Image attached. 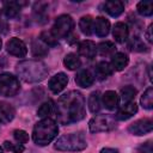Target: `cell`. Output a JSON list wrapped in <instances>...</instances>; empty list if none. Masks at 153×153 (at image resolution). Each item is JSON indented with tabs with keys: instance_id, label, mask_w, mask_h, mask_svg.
Masks as SVG:
<instances>
[{
	"instance_id": "6da1fadb",
	"label": "cell",
	"mask_w": 153,
	"mask_h": 153,
	"mask_svg": "<svg viewBox=\"0 0 153 153\" xmlns=\"http://www.w3.org/2000/svg\"><path fill=\"white\" fill-rule=\"evenodd\" d=\"M54 111L62 124L78 122L85 117V98L78 91H69L59 98Z\"/></svg>"
},
{
	"instance_id": "7a4b0ae2",
	"label": "cell",
	"mask_w": 153,
	"mask_h": 153,
	"mask_svg": "<svg viewBox=\"0 0 153 153\" xmlns=\"http://www.w3.org/2000/svg\"><path fill=\"white\" fill-rule=\"evenodd\" d=\"M16 69H17L18 76L26 82L42 81L48 74V68L42 61H38V60L22 61L17 65Z\"/></svg>"
},
{
	"instance_id": "3957f363",
	"label": "cell",
	"mask_w": 153,
	"mask_h": 153,
	"mask_svg": "<svg viewBox=\"0 0 153 153\" xmlns=\"http://www.w3.org/2000/svg\"><path fill=\"white\" fill-rule=\"evenodd\" d=\"M57 131H59V127L54 120H51L50 117L42 118L33 127L32 140L38 146H47L56 137Z\"/></svg>"
},
{
	"instance_id": "277c9868",
	"label": "cell",
	"mask_w": 153,
	"mask_h": 153,
	"mask_svg": "<svg viewBox=\"0 0 153 153\" xmlns=\"http://www.w3.org/2000/svg\"><path fill=\"white\" fill-rule=\"evenodd\" d=\"M87 147V142L85 136L81 133H72L62 135L57 139L55 143V148L63 152H78L82 151Z\"/></svg>"
},
{
	"instance_id": "5b68a950",
	"label": "cell",
	"mask_w": 153,
	"mask_h": 153,
	"mask_svg": "<svg viewBox=\"0 0 153 153\" xmlns=\"http://www.w3.org/2000/svg\"><path fill=\"white\" fill-rule=\"evenodd\" d=\"M74 27V20L69 14H61L55 19V23L51 27V33L56 39L67 37Z\"/></svg>"
},
{
	"instance_id": "8992f818",
	"label": "cell",
	"mask_w": 153,
	"mask_h": 153,
	"mask_svg": "<svg viewBox=\"0 0 153 153\" xmlns=\"http://www.w3.org/2000/svg\"><path fill=\"white\" fill-rule=\"evenodd\" d=\"M20 90V84L17 76L10 73L0 74V96L13 97Z\"/></svg>"
},
{
	"instance_id": "52a82bcc",
	"label": "cell",
	"mask_w": 153,
	"mask_h": 153,
	"mask_svg": "<svg viewBox=\"0 0 153 153\" xmlns=\"http://www.w3.org/2000/svg\"><path fill=\"white\" fill-rule=\"evenodd\" d=\"M88 128L91 133L110 131L116 128V120L110 115H97L91 118Z\"/></svg>"
},
{
	"instance_id": "ba28073f",
	"label": "cell",
	"mask_w": 153,
	"mask_h": 153,
	"mask_svg": "<svg viewBox=\"0 0 153 153\" xmlns=\"http://www.w3.org/2000/svg\"><path fill=\"white\" fill-rule=\"evenodd\" d=\"M152 129H153V121L151 118L137 120L128 127L129 133H131L133 135H145L151 133Z\"/></svg>"
},
{
	"instance_id": "9c48e42d",
	"label": "cell",
	"mask_w": 153,
	"mask_h": 153,
	"mask_svg": "<svg viewBox=\"0 0 153 153\" xmlns=\"http://www.w3.org/2000/svg\"><path fill=\"white\" fill-rule=\"evenodd\" d=\"M6 49H7V51H8L11 55L17 56V57H24V56L26 55V53H27L26 44H25L22 39L17 38V37H13V38H11V39L7 42Z\"/></svg>"
},
{
	"instance_id": "30bf717a",
	"label": "cell",
	"mask_w": 153,
	"mask_h": 153,
	"mask_svg": "<svg viewBox=\"0 0 153 153\" xmlns=\"http://www.w3.org/2000/svg\"><path fill=\"white\" fill-rule=\"evenodd\" d=\"M67 84H68V76L65 73H57L49 80L48 87L53 93L57 94L67 86Z\"/></svg>"
},
{
	"instance_id": "8fae6325",
	"label": "cell",
	"mask_w": 153,
	"mask_h": 153,
	"mask_svg": "<svg viewBox=\"0 0 153 153\" xmlns=\"http://www.w3.org/2000/svg\"><path fill=\"white\" fill-rule=\"evenodd\" d=\"M136 112H137V105H136L134 102L126 103V104H123V105L117 110L116 118L120 120V121H126V120L130 118L131 116H134Z\"/></svg>"
},
{
	"instance_id": "7c38bea8",
	"label": "cell",
	"mask_w": 153,
	"mask_h": 153,
	"mask_svg": "<svg viewBox=\"0 0 153 153\" xmlns=\"http://www.w3.org/2000/svg\"><path fill=\"white\" fill-rule=\"evenodd\" d=\"M93 31L99 37H105L110 31V22L104 17H97L93 20Z\"/></svg>"
},
{
	"instance_id": "4fadbf2b",
	"label": "cell",
	"mask_w": 153,
	"mask_h": 153,
	"mask_svg": "<svg viewBox=\"0 0 153 153\" xmlns=\"http://www.w3.org/2000/svg\"><path fill=\"white\" fill-rule=\"evenodd\" d=\"M78 51H79V54L81 56L87 57V59H92L97 54V47L92 41L86 39V41H82V42L79 43Z\"/></svg>"
},
{
	"instance_id": "5bb4252c",
	"label": "cell",
	"mask_w": 153,
	"mask_h": 153,
	"mask_svg": "<svg viewBox=\"0 0 153 153\" xmlns=\"http://www.w3.org/2000/svg\"><path fill=\"white\" fill-rule=\"evenodd\" d=\"M104 11L108 14H110L111 17H118L124 11V4L122 1H118V0L106 1L104 4Z\"/></svg>"
},
{
	"instance_id": "9a60e30c",
	"label": "cell",
	"mask_w": 153,
	"mask_h": 153,
	"mask_svg": "<svg viewBox=\"0 0 153 153\" xmlns=\"http://www.w3.org/2000/svg\"><path fill=\"white\" fill-rule=\"evenodd\" d=\"M112 35H114V38L116 42L123 43L128 38V35H129L128 25L126 23H122V22L116 23L114 29H112Z\"/></svg>"
},
{
	"instance_id": "2e32d148",
	"label": "cell",
	"mask_w": 153,
	"mask_h": 153,
	"mask_svg": "<svg viewBox=\"0 0 153 153\" xmlns=\"http://www.w3.org/2000/svg\"><path fill=\"white\" fill-rule=\"evenodd\" d=\"M93 81H94V76L87 69H82V71L78 72V74L75 75V82L80 87L87 88L93 84Z\"/></svg>"
},
{
	"instance_id": "e0dca14e",
	"label": "cell",
	"mask_w": 153,
	"mask_h": 153,
	"mask_svg": "<svg viewBox=\"0 0 153 153\" xmlns=\"http://www.w3.org/2000/svg\"><path fill=\"white\" fill-rule=\"evenodd\" d=\"M16 110L14 108L6 103V102H0V123H8L14 118Z\"/></svg>"
},
{
	"instance_id": "ac0fdd59",
	"label": "cell",
	"mask_w": 153,
	"mask_h": 153,
	"mask_svg": "<svg viewBox=\"0 0 153 153\" xmlns=\"http://www.w3.org/2000/svg\"><path fill=\"white\" fill-rule=\"evenodd\" d=\"M100 100L106 109L112 110V109L117 108V105L120 103V96L115 91H106L105 93H103Z\"/></svg>"
},
{
	"instance_id": "d6986e66",
	"label": "cell",
	"mask_w": 153,
	"mask_h": 153,
	"mask_svg": "<svg viewBox=\"0 0 153 153\" xmlns=\"http://www.w3.org/2000/svg\"><path fill=\"white\" fill-rule=\"evenodd\" d=\"M112 72H114V69H112L111 65L105 61L98 62V65L96 66V69H94V74L97 76V79H99V80L106 79L108 76H110L112 74Z\"/></svg>"
},
{
	"instance_id": "ffe728a7",
	"label": "cell",
	"mask_w": 153,
	"mask_h": 153,
	"mask_svg": "<svg viewBox=\"0 0 153 153\" xmlns=\"http://www.w3.org/2000/svg\"><path fill=\"white\" fill-rule=\"evenodd\" d=\"M128 62L129 59L124 53H115L111 59V67L115 71H122L127 67Z\"/></svg>"
},
{
	"instance_id": "44dd1931",
	"label": "cell",
	"mask_w": 153,
	"mask_h": 153,
	"mask_svg": "<svg viewBox=\"0 0 153 153\" xmlns=\"http://www.w3.org/2000/svg\"><path fill=\"white\" fill-rule=\"evenodd\" d=\"M20 10H22V4L17 1H8V2H5L4 5L5 14L8 18H16L20 13Z\"/></svg>"
},
{
	"instance_id": "7402d4cb",
	"label": "cell",
	"mask_w": 153,
	"mask_h": 153,
	"mask_svg": "<svg viewBox=\"0 0 153 153\" xmlns=\"http://www.w3.org/2000/svg\"><path fill=\"white\" fill-rule=\"evenodd\" d=\"M79 27L81 30V32L86 36L92 35L93 32V19L91 16H84L80 18L79 20Z\"/></svg>"
},
{
	"instance_id": "603a6c76",
	"label": "cell",
	"mask_w": 153,
	"mask_h": 153,
	"mask_svg": "<svg viewBox=\"0 0 153 153\" xmlns=\"http://www.w3.org/2000/svg\"><path fill=\"white\" fill-rule=\"evenodd\" d=\"M87 104H88V109L91 112L96 114L99 111L100 109V105H102V100H100V96H99V92H92L90 96H88V99H87Z\"/></svg>"
},
{
	"instance_id": "cb8c5ba5",
	"label": "cell",
	"mask_w": 153,
	"mask_h": 153,
	"mask_svg": "<svg viewBox=\"0 0 153 153\" xmlns=\"http://www.w3.org/2000/svg\"><path fill=\"white\" fill-rule=\"evenodd\" d=\"M115 50H116V47L112 42L110 41H105V42H102L97 45V53H99L102 56H110V55H114L115 54Z\"/></svg>"
},
{
	"instance_id": "d4e9b609",
	"label": "cell",
	"mask_w": 153,
	"mask_h": 153,
	"mask_svg": "<svg viewBox=\"0 0 153 153\" xmlns=\"http://www.w3.org/2000/svg\"><path fill=\"white\" fill-rule=\"evenodd\" d=\"M63 63L66 66V68L71 69V71H74V69H78L81 65V61L80 59L78 57L76 54H73V53H69L65 56L63 59Z\"/></svg>"
},
{
	"instance_id": "484cf974",
	"label": "cell",
	"mask_w": 153,
	"mask_h": 153,
	"mask_svg": "<svg viewBox=\"0 0 153 153\" xmlns=\"http://www.w3.org/2000/svg\"><path fill=\"white\" fill-rule=\"evenodd\" d=\"M31 50H32V54L33 56H44L48 54V47L41 41V39H36L32 42L31 44Z\"/></svg>"
},
{
	"instance_id": "4316f807",
	"label": "cell",
	"mask_w": 153,
	"mask_h": 153,
	"mask_svg": "<svg viewBox=\"0 0 153 153\" xmlns=\"http://www.w3.org/2000/svg\"><path fill=\"white\" fill-rule=\"evenodd\" d=\"M135 96H136V90L133 86H130V85L124 86L121 90V100L123 102V104L133 102V99L135 98Z\"/></svg>"
},
{
	"instance_id": "83f0119b",
	"label": "cell",
	"mask_w": 153,
	"mask_h": 153,
	"mask_svg": "<svg viewBox=\"0 0 153 153\" xmlns=\"http://www.w3.org/2000/svg\"><path fill=\"white\" fill-rule=\"evenodd\" d=\"M53 111H54V103L51 100H48L41 104V106L37 110V116L41 118H48Z\"/></svg>"
},
{
	"instance_id": "f1b7e54d",
	"label": "cell",
	"mask_w": 153,
	"mask_h": 153,
	"mask_svg": "<svg viewBox=\"0 0 153 153\" xmlns=\"http://www.w3.org/2000/svg\"><path fill=\"white\" fill-rule=\"evenodd\" d=\"M140 102H141V105L147 110H151L153 108V88L152 87H148L143 92Z\"/></svg>"
},
{
	"instance_id": "f546056e",
	"label": "cell",
	"mask_w": 153,
	"mask_h": 153,
	"mask_svg": "<svg viewBox=\"0 0 153 153\" xmlns=\"http://www.w3.org/2000/svg\"><path fill=\"white\" fill-rule=\"evenodd\" d=\"M137 12L143 17H149L153 13V2L152 1H140L136 7Z\"/></svg>"
},
{
	"instance_id": "4dcf8cb0",
	"label": "cell",
	"mask_w": 153,
	"mask_h": 153,
	"mask_svg": "<svg viewBox=\"0 0 153 153\" xmlns=\"http://www.w3.org/2000/svg\"><path fill=\"white\" fill-rule=\"evenodd\" d=\"M39 39L47 45V47H51L55 45L57 43V39L55 38V36L51 33V31H43L39 36Z\"/></svg>"
},
{
	"instance_id": "1f68e13d",
	"label": "cell",
	"mask_w": 153,
	"mask_h": 153,
	"mask_svg": "<svg viewBox=\"0 0 153 153\" xmlns=\"http://www.w3.org/2000/svg\"><path fill=\"white\" fill-rule=\"evenodd\" d=\"M129 48L131 49V50H134V51H143V50H146V45H145V43L141 41V38H139L137 36H135V37H133L131 39H130V42H129Z\"/></svg>"
},
{
	"instance_id": "d6a6232c",
	"label": "cell",
	"mask_w": 153,
	"mask_h": 153,
	"mask_svg": "<svg viewBox=\"0 0 153 153\" xmlns=\"http://www.w3.org/2000/svg\"><path fill=\"white\" fill-rule=\"evenodd\" d=\"M13 137L20 145H24V143H26L29 141V134L23 129H16L13 131Z\"/></svg>"
},
{
	"instance_id": "836d02e7",
	"label": "cell",
	"mask_w": 153,
	"mask_h": 153,
	"mask_svg": "<svg viewBox=\"0 0 153 153\" xmlns=\"http://www.w3.org/2000/svg\"><path fill=\"white\" fill-rule=\"evenodd\" d=\"M4 147L7 149V151H10V152H12V153H23L24 152V145H20V143H18V142H16V143H13V142H11V141H5L4 142Z\"/></svg>"
},
{
	"instance_id": "e575fe53",
	"label": "cell",
	"mask_w": 153,
	"mask_h": 153,
	"mask_svg": "<svg viewBox=\"0 0 153 153\" xmlns=\"http://www.w3.org/2000/svg\"><path fill=\"white\" fill-rule=\"evenodd\" d=\"M139 153H153V148H152V141L148 140L145 143H141L137 148Z\"/></svg>"
},
{
	"instance_id": "d590c367",
	"label": "cell",
	"mask_w": 153,
	"mask_h": 153,
	"mask_svg": "<svg viewBox=\"0 0 153 153\" xmlns=\"http://www.w3.org/2000/svg\"><path fill=\"white\" fill-rule=\"evenodd\" d=\"M100 153H118V149L111 148V147H106V148H103L100 151Z\"/></svg>"
},
{
	"instance_id": "8d00e7d4",
	"label": "cell",
	"mask_w": 153,
	"mask_h": 153,
	"mask_svg": "<svg viewBox=\"0 0 153 153\" xmlns=\"http://www.w3.org/2000/svg\"><path fill=\"white\" fill-rule=\"evenodd\" d=\"M152 27H153V25L151 24L149 26H148V29H147V39H148V42H153V37H152Z\"/></svg>"
},
{
	"instance_id": "74e56055",
	"label": "cell",
	"mask_w": 153,
	"mask_h": 153,
	"mask_svg": "<svg viewBox=\"0 0 153 153\" xmlns=\"http://www.w3.org/2000/svg\"><path fill=\"white\" fill-rule=\"evenodd\" d=\"M2 66H4V63H2V61L0 60V68H2Z\"/></svg>"
},
{
	"instance_id": "f35d334b",
	"label": "cell",
	"mask_w": 153,
	"mask_h": 153,
	"mask_svg": "<svg viewBox=\"0 0 153 153\" xmlns=\"http://www.w3.org/2000/svg\"><path fill=\"white\" fill-rule=\"evenodd\" d=\"M1 45H2V41H1V38H0V49H1Z\"/></svg>"
},
{
	"instance_id": "ab89813d",
	"label": "cell",
	"mask_w": 153,
	"mask_h": 153,
	"mask_svg": "<svg viewBox=\"0 0 153 153\" xmlns=\"http://www.w3.org/2000/svg\"><path fill=\"white\" fill-rule=\"evenodd\" d=\"M0 153H4V152H2V148H1V147H0Z\"/></svg>"
},
{
	"instance_id": "60d3db41",
	"label": "cell",
	"mask_w": 153,
	"mask_h": 153,
	"mask_svg": "<svg viewBox=\"0 0 153 153\" xmlns=\"http://www.w3.org/2000/svg\"><path fill=\"white\" fill-rule=\"evenodd\" d=\"M0 13H1V11H0Z\"/></svg>"
}]
</instances>
